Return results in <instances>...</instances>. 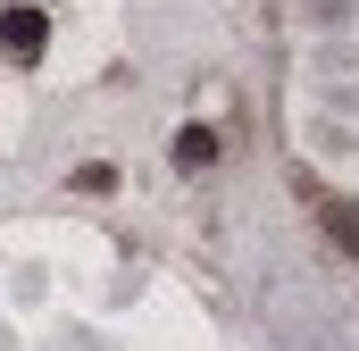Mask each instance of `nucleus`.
I'll return each instance as SVG.
<instances>
[{
  "instance_id": "f257e3e1",
  "label": "nucleus",
  "mask_w": 359,
  "mask_h": 351,
  "mask_svg": "<svg viewBox=\"0 0 359 351\" xmlns=\"http://www.w3.org/2000/svg\"><path fill=\"white\" fill-rule=\"evenodd\" d=\"M42 42H50L42 8H8V17H0V51H8L17 67H34V59H42Z\"/></svg>"
},
{
  "instance_id": "f03ea898",
  "label": "nucleus",
  "mask_w": 359,
  "mask_h": 351,
  "mask_svg": "<svg viewBox=\"0 0 359 351\" xmlns=\"http://www.w3.org/2000/svg\"><path fill=\"white\" fill-rule=\"evenodd\" d=\"M209 159H217V134L209 126H184L176 134V168H209Z\"/></svg>"
},
{
  "instance_id": "7ed1b4c3",
  "label": "nucleus",
  "mask_w": 359,
  "mask_h": 351,
  "mask_svg": "<svg viewBox=\"0 0 359 351\" xmlns=\"http://www.w3.org/2000/svg\"><path fill=\"white\" fill-rule=\"evenodd\" d=\"M326 226H334V243L359 251V201H326Z\"/></svg>"
}]
</instances>
